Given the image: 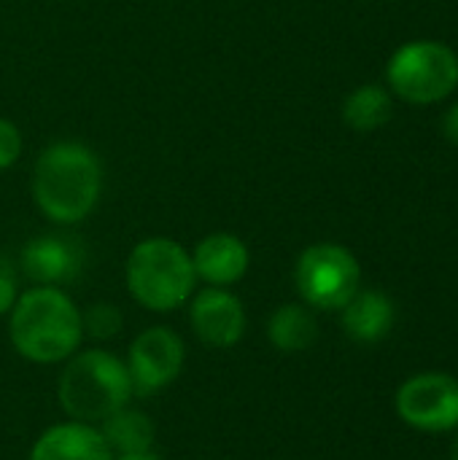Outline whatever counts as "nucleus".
I'll return each mask as SVG.
<instances>
[{"instance_id": "1", "label": "nucleus", "mask_w": 458, "mask_h": 460, "mask_svg": "<svg viewBox=\"0 0 458 460\" xmlns=\"http://www.w3.org/2000/svg\"><path fill=\"white\" fill-rule=\"evenodd\" d=\"M103 194V164L78 140L46 146L32 167V202L43 218L73 226L89 218Z\"/></svg>"}, {"instance_id": "2", "label": "nucleus", "mask_w": 458, "mask_h": 460, "mask_svg": "<svg viewBox=\"0 0 458 460\" xmlns=\"http://www.w3.org/2000/svg\"><path fill=\"white\" fill-rule=\"evenodd\" d=\"M8 337L13 350L30 364H65L81 350L84 318L59 286H32L19 294L8 313Z\"/></svg>"}, {"instance_id": "3", "label": "nucleus", "mask_w": 458, "mask_h": 460, "mask_svg": "<svg viewBox=\"0 0 458 460\" xmlns=\"http://www.w3.org/2000/svg\"><path fill=\"white\" fill-rule=\"evenodd\" d=\"M132 380L127 364L103 348L76 350L59 372L57 399L70 420L100 426L108 415L132 402Z\"/></svg>"}, {"instance_id": "4", "label": "nucleus", "mask_w": 458, "mask_h": 460, "mask_svg": "<svg viewBox=\"0 0 458 460\" xmlns=\"http://www.w3.org/2000/svg\"><path fill=\"white\" fill-rule=\"evenodd\" d=\"M124 283L143 310L173 313L197 291L192 253L170 237H146L127 256Z\"/></svg>"}, {"instance_id": "5", "label": "nucleus", "mask_w": 458, "mask_h": 460, "mask_svg": "<svg viewBox=\"0 0 458 460\" xmlns=\"http://www.w3.org/2000/svg\"><path fill=\"white\" fill-rule=\"evenodd\" d=\"M386 75L402 100L413 105L440 102L458 86V57L445 43L413 40L394 51Z\"/></svg>"}, {"instance_id": "6", "label": "nucleus", "mask_w": 458, "mask_h": 460, "mask_svg": "<svg viewBox=\"0 0 458 460\" xmlns=\"http://www.w3.org/2000/svg\"><path fill=\"white\" fill-rule=\"evenodd\" d=\"M362 267L356 256L337 243H316L305 248L294 267V286L310 310H343L359 291Z\"/></svg>"}, {"instance_id": "7", "label": "nucleus", "mask_w": 458, "mask_h": 460, "mask_svg": "<svg viewBox=\"0 0 458 460\" xmlns=\"http://www.w3.org/2000/svg\"><path fill=\"white\" fill-rule=\"evenodd\" d=\"M186 361L184 340L167 326L143 329L127 350V369L138 396L159 394L181 377Z\"/></svg>"}, {"instance_id": "8", "label": "nucleus", "mask_w": 458, "mask_h": 460, "mask_svg": "<svg viewBox=\"0 0 458 460\" xmlns=\"http://www.w3.org/2000/svg\"><path fill=\"white\" fill-rule=\"evenodd\" d=\"M397 415L418 431L440 434L458 426V380L445 372H424L397 391Z\"/></svg>"}, {"instance_id": "9", "label": "nucleus", "mask_w": 458, "mask_h": 460, "mask_svg": "<svg viewBox=\"0 0 458 460\" xmlns=\"http://www.w3.org/2000/svg\"><path fill=\"white\" fill-rule=\"evenodd\" d=\"M189 326L208 348H235L246 337V307L229 288L205 286L192 294Z\"/></svg>"}, {"instance_id": "10", "label": "nucleus", "mask_w": 458, "mask_h": 460, "mask_svg": "<svg viewBox=\"0 0 458 460\" xmlns=\"http://www.w3.org/2000/svg\"><path fill=\"white\" fill-rule=\"evenodd\" d=\"M192 264H194L197 280L216 286V288H229L246 278L251 253H248V245L238 234L213 232V234H205L194 245Z\"/></svg>"}, {"instance_id": "11", "label": "nucleus", "mask_w": 458, "mask_h": 460, "mask_svg": "<svg viewBox=\"0 0 458 460\" xmlns=\"http://www.w3.org/2000/svg\"><path fill=\"white\" fill-rule=\"evenodd\" d=\"M113 450L103 439L97 426L67 420L46 429L32 450L30 460H113Z\"/></svg>"}, {"instance_id": "12", "label": "nucleus", "mask_w": 458, "mask_h": 460, "mask_svg": "<svg viewBox=\"0 0 458 460\" xmlns=\"http://www.w3.org/2000/svg\"><path fill=\"white\" fill-rule=\"evenodd\" d=\"M22 272L35 286H62L78 275L81 251L76 243L62 240L57 234H40L24 243L22 248Z\"/></svg>"}, {"instance_id": "13", "label": "nucleus", "mask_w": 458, "mask_h": 460, "mask_svg": "<svg viewBox=\"0 0 458 460\" xmlns=\"http://www.w3.org/2000/svg\"><path fill=\"white\" fill-rule=\"evenodd\" d=\"M343 329L354 342H381L394 329V305L383 291H356L351 302L340 310Z\"/></svg>"}, {"instance_id": "14", "label": "nucleus", "mask_w": 458, "mask_h": 460, "mask_svg": "<svg viewBox=\"0 0 458 460\" xmlns=\"http://www.w3.org/2000/svg\"><path fill=\"white\" fill-rule=\"evenodd\" d=\"M267 340L281 353H302L319 340V321L308 305H281L267 321Z\"/></svg>"}, {"instance_id": "15", "label": "nucleus", "mask_w": 458, "mask_h": 460, "mask_svg": "<svg viewBox=\"0 0 458 460\" xmlns=\"http://www.w3.org/2000/svg\"><path fill=\"white\" fill-rule=\"evenodd\" d=\"M97 429L103 439L108 442V447L113 450V456L154 450V439H157L154 420L143 410H135L130 404L108 415Z\"/></svg>"}, {"instance_id": "16", "label": "nucleus", "mask_w": 458, "mask_h": 460, "mask_svg": "<svg viewBox=\"0 0 458 460\" xmlns=\"http://www.w3.org/2000/svg\"><path fill=\"white\" fill-rule=\"evenodd\" d=\"M391 119V94L378 84L354 89L343 102V121L354 132H375Z\"/></svg>"}, {"instance_id": "17", "label": "nucleus", "mask_w": 458, "mask_h": 460, "mask_svg": "<svg viewBox=\"0 0 458 460\" xmlns=\"http://www.w3.org/2000/svg\"><path fill=\"white\" fill-rule=\"evenodd\" d=\"M81 318H84V337L89 334L97 342L113 340L124 329L121 310L116 305H111V302H94L92 307L81 310Z\"/></svg>"}, {"instance_id": "18", "label": "nucleus", "mask_w": 458, "mask_h": 460, "mask_svg": "<svg viewBox=\"0 0 458 460\" xmlns=\"http://www.w3.org/2000/svg\"><path fill=\"white\" fill-rule=\"evenodd\" d=\"M22 148H24V137H22L19 127L11 119L0 116V172L19 162Z\"/></svg>"}, {"instance_id": "19", "label": "nucleus", "mask_w": 458, "mask_h": 460, "mask_svg": "<svg viewBox=\"0 0 458 460\" xmlns=\"http://www.w3.org/2000/svg\"><path fill=\"white\" fill-rule=\"evenodd\" d=\"M19 299V283L8 261H0V315H8Z\"/></svg>"}, {"instance_id": "20", "label": "nucleus", "mask_w": 458, "mask_h": 460, "mask_svg": "<svg viewBox=\"0 0 458 460\" xmlns=\"http://www.w3.org/2000/svg\"><path fill=\"white\" fill-rule=\"evenodd\" d=\"M443 135H445L454 146H458V102L443 116Z\"/></svg>"}, {"instance_id": "21", "label": "nucleus", "mask_w": 458, "mask_h": 460, "mask_svg": "<svg viewBox=\"0 0 458 460\" xmlns=\"http://www.w3.org/2000/svg\"><path fill=\"white\" fill-rule=\"evenodd\" d=\"M113 460H165L162 456H157L154 450H143V453H124V456H116Z\"/></svg>"}, {"instance_id": "22", "label": "nucleus", "mask_w": 458, "mask_h": 460, "mask_svg": "<svg viewBox=\"0 0 458 460\" xmlns=\"http://www.w3.org/2000/svg\"><path fill=\"white\" fill-rule=\"evenodd\" d=\"M451 460H458V439L454 442V447H451Z\"/></svg>"}]
</instances>
